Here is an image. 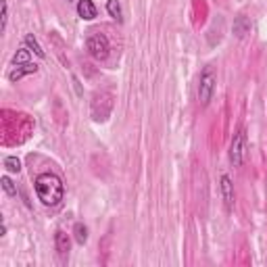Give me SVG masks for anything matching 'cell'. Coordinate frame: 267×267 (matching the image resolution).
Returning <instances> with one entry per match:
<instances>
[{
    "mask_svg": "<svg viewBox=\"0 0 267 267\" xmlns=\"http://www.w3.org/2000/svg\"><path fill=\"white\" fill-rule=\"evenodd\" d=\"M23 42H25V46L30 48V50L36 54V57H40V59H44L46 57V52L42 50V46H40V42L36 40V36H33V33H27V36L23 38Z\"/></svg>",
    "mask_w": 267,
    "mask_h": 267,
    "instance_id": "cell-10",
    "label": "cell"
},
{
    "mask_svg": "<svg viewBox=\"0 0 267 267\" xmlns=\"http://www.w3.org/2000/svg\"><path fill=\"white\" fill-rule=\"evenodd\" d=\"M69 2H73V0H69Z\"/></svg>",
    "mask_w": 267,
    "mask_h": 267,
    "instance_id": "cell-17",
    "label": "cell"
},
{
    "mask_svg": "<svg viewBox=\"0 0 267 267\" xmlns=\"http://www.w3.org/2000/svg\"><path fill=\"white\" fill-rule=\"evenodd\" d=\"M221 196H223V205H226L228 211H232L234 207V200H236V194H234V184H232L230 175H221Z\"/></svg>",
    "mask_w": 267,
    "mask_h": 267,
    "instance_id": "cell-5",
    "label": "cell"
},
{
    "mask_svg": "<svg viewBox=\"0 0 267 267\" xmlns=\"http://www.w3.org/2000/svg\"><path fill=\"white\" fill-rule=\"evenodd\" d=\"M36 71H38V65H36V63H27V65H17V67L9 73V80H11V82H19L21 77H25V75H30V73H36Z\"/></svg>",
    "mask_w": 267,
    "mask_h": 267,
    "instance_id": "cell-9",
    "label": "cell"
},
{
    "mask_svg": "<svg viewBox=\"0 0 267 267\" xmlns=\"http://www.w3.org/2000/svg\"><path fill=\"white\" fill-rule=\"evenodd\" d=\"M54 249H57V252L61 257H67L69 250H71V238H69V234H65L63 230H59L57 234H54Z\"/></svg>",
    "mask_w": 267,
    "mask_h": 267,
    "instance_id": "cell-7",
    "label": "cell"
},
{
    "mask_svg": "<svg viewBox=\"0 0 267 267\" xmlns=\"http://www.w3.org/2000/svg\"><path fill=\"white\" fill-rule=\"evenodd\" d=\"M13 63H15V65H27V63H32V50L30 48H21V50H17L15 57H13Z\"/></svg>",
    "mask_w": 267,
    "mask_h": 267,
    "instance_id": "cell-12",
    "label": "cell"
},
{
    "mask_svg": "<svg viewBox=\"0 0 267 267\" xmlns=\"http://www.w3.org/2000/svg\"><path fill=\"white\" fill-rule=\"evenodd\" d=\"M33 190L44 207H57L65 196V184L57 173L44 171L33 180Z\"/></svg>",
    "mask_w": 267,
    "mask_h": 267,
    "instance_id": "cell-1",
    "label": "cell"
},
{
    "mask_svg": "<svg viewBox=\"0 0 267 267\" xmlns=\"http://www.w3.org/2000/svg\"><path fill=\"white\" fill-rule=\"evenodd\" d=\"M107 11L113 19L121 21V4H119V0H107Z\"/></svg>",
    "mask_w": 267,
    "mask_h": 267,
    "instance_id": "cell-14",
    "label": "cell"
},
{
    "mask_svg": "<svg viewBox=\"0 0 267 267\" xmlns=\"http://www.w3.org/2000/svg\"><path fill=\"white\" fill-rule=\"evenodd\" d=\"M0 184H2V190L9 196H17V186L11 182L9 175H2V178H0Z\"/></svg>",
    "mask_w": 267,
    "mask_h": 267,
    "instance_id": "cell-15",
    "label": "cell"
},
{
    "mask_svg": "<svg viewBox=\"0 0 267 267\" xmlns=\"http://www.w3.org/2000/svg\"><path fill=\"white\" fill-rule=\"evenodd\" d=\"M215 88H217V75L211 67H207L205 71L200 73V80H199V102L200 107H207V104L213 100V94H215Z\"/></svg>",
    "mask_w": 267,
    "mask_h": 267,
    "instance_id": "cell-2",
    "label": "cell"
},
{
    "mask_svg": "<svg viewBox=\"0 0 267 267\" xmlns=\"http://www.w3.org/2000/svg\"><path fill=\"white\" fill-rule=\"evenodd\" d=\"M86 48H88V52H90V57H94L96 61H104L109 57V50H111V46H109V40L104 33H90L88 40H86Z\"/></svg>",
    "mask_w": 267,
    "mask_h": 267,
    "instance_id": "cell-3",
    "label": "cell"
},
{
    "mask_svg": "<svg viewBox=\"0 0 267 267\" xmlns=\"http://www.w3.org/2000/svg\"><path fill=\"white\" fill-rule=\"evenodd\" d=\"M77 15L83 21H92L98 15V9L92 0H77Z\"/></svg>",
    "mask_w": 267,
    "mask_h": 267,
    "instance_id": "cell-6",
    "label": "cell"
},
{
    "mask_svg": "<svg viewBox=\"0 0 267 267\" xmlns=\"http://www.w3.org/2000/svg\"><path fill=\"white\" fill-rule=\"evenodd\" d=\"M4 167H6V171H11V173H19L21 171V161L17 157H6Z\"/></svg>",
    "mask_w": 267,
    "mask_h": 267,
    "instance_id": "cell-16",
    "label": "cell"
},
{
    "mask_svg": "<svg viewBox=\"0 0 267 267\" xmlns=\"http://www.w3.org/2000/svg\"><path fill=\"white\" fill-rule=\"evenodd\" d=\"M73 238H75L77 244H82V247L88 242V226L86 223H82V221L75 223L73 226Z\"/></svg>",
    "mask_w": 267,
    "mask_h": 267,
    "instance_id": "cell-11",
    "label": "cell"
},
{
    "mask_svg": "<svg viewBox=\"0 0 267 267\" xmlns=\"http://www.w3.org/2000/svg\"><path fill=\"white\" fill-rule=\"evenodd\" d=\"M232 30H234V36L236 38H247L249 33H250V19L249 17H244V15H240V17H236L234 19V25H232Z\"/></svg>",
    "mask_w": 267,
    "mask_h": 267,
    "instance_id": "cell-8",
    "label": "cell"
},
{
    "mask_svg": "<svg viewBox=\"0 0 267 267\" xmlns=\"http://www.w3.org/2000/svg\"><path fill=\"white\" fill-rule=\"evenodd\" d=\"M247 159V134L244 130L236 132L234 138H232V144H230V161L234 167H240Z\"/></svg>",
    "mask_w": 267,
    "mask_h": 267,
    "instance_id": "cell-4",
    "label": "cell"
},
{
    "mask_svg": "<svg viewBox=\"0 0 267 267\" xmlns=\"http://www.w3.org/2000/svg\"><path fill=\"white\" fill-rule=\"evenodd\" d=\"M6 23H9V2L0 0V32H6Z\"/></svg>",
    "mask_w": 267,
    "mask_h": 267,
    "instance_id": "cell-13",
    "label": "cell"
}]
</instances>
